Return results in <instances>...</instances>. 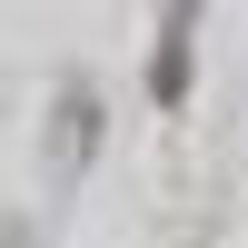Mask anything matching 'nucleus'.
<instances>
[{
  "label": "nucleus",
  "instance_id": "f257e3e1",
  "mask_svg": "<svg viewBox=\"0 0 248 248\" xmlns=\"http://www.w3.org/2000/svg\"><path fill=\"white\" fill-rule=\"evenodd\" d=\"M189 40H199V10H169V20H159V50H149V99H159V109L189 99Z\"/></svg>",
  "mask_w": 248,
  "mask_h": 248
},
{
  "label": "nucleus",
  "instance_id": "f03ea898",
  "mask_svg": "<svg viewBox=\"0 0 248 248\" xmlns=\"http://www.w3.org/2000/svg\"><path fill=\"white\" fill-rule=\"evenodd\" d=\"M60 119H70V129H60V179H70V169H79V149H99V99H70Z\"/></svg>",
  "mask_w": 248,
  "mask_h": 248
}]
</instances>
